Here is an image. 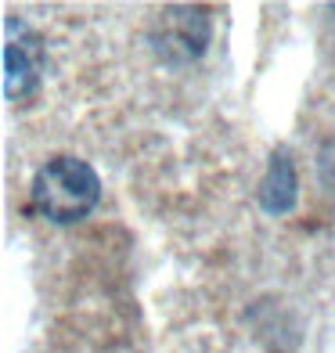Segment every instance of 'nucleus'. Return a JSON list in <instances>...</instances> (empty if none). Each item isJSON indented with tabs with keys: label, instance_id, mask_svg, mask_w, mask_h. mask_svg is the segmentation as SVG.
Masks as SVG:
<instances>
[{
	"label": "nucleus",
	"instance_id": "f257e3e1",
	"mask_svg": "<svg viewBox=\"0 0 335 353\" xmlns=\"http://www.w3.org/2000/svg\"><path fill=\"white\" fill-rule=\"evenodd\" d=\"M101 199V181L90 163L76 155H58L47 166L37 170L29 202L33 210L54 223H76L83 220Z\"/></svg>",
	"mask_w": 335,
	"mask_h": 353
},
{
	"label": "nucleus",
	"instance_id": "f03ea898",
	"mask_svg": "<svg viewBox=\"0 0 335 353\" xmlns=\"http://www.w3.org/2000/svg\"><path fill=\"white\" fill-rule=\"evenodd\" d=\"M43 40L19 19L4 22V90L11 101H26L43 76Z\"/></svg>",
	"mask_w": 335,
	"mask_h": 353
},
{
	"label": "nucleus",
	"instance_id": "7ed1b4c3",
	"mask_svg": "<svg viewBox=\"0 0 335 353\" xmlns=\"http://www.w3.org/2000/svg\"><path fill=\"white\" fill-rule=\"evenodd\" d=\"M260 202L267 213H285L292 210L296 202V173H292V163L289 155H274L270 159V173L260 188Z\"/></svg>",
	"mask_w": 335,
	"mask_h": 353
}]
</instances>
